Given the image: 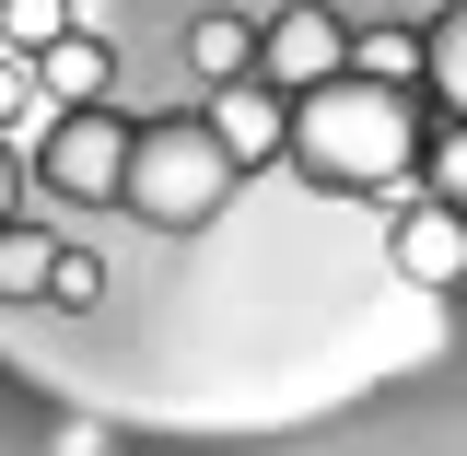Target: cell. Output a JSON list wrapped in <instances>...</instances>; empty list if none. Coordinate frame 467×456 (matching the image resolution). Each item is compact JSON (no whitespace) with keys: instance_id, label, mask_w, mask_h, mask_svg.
Returning <instances> with one entry per match:
<instances>
[{"instance_id":"obj_1","label":"cell","mask_w":467,"mask_h":456,"mask_svg":"<svg viewBox=\"0 0 467 456\" xmlns=\"http://www.w3.org/2000/svg\"><path fill=\"white\" fill-rule=\"evenodd\" d=\"M292 164L316 175V187H339V199H374V187L420 175V117H409L398 82L339 70V82L292 94Z\"/></svg>"},{"instance_id":"obj_2","label":"cell","mask_w":467,"mask_h":456,"mask_svg":"<svg viewBox=\"0 0 467 456\" xmlns=\"http://www.w3.org/2000/svg\"><path fill=\"white\" fill-rule=\"evenodd\" d=\"M234 175H245V164L223 153L211 117H152L140 153H129V199H117V211H140L152 234H199V223L234 199Z\"/></svg>"},{"instance_id":"obj_3","label":"cell","mask_w":467,"mask_h":456,"mask_svg":"<svg viewBox=\"0 0 467 456\" xmlns=\"http://www.w3.org/2000/svg\"><path fill=\"white\" fill-rule=\"evenodd\" d=\"M129 153H140V129L117 106H47L36 187H47L58 211H106V199H129Z\"/></svg>"},{"instance_id":"obj_4","label":"cell","mask_w":467,"mask_h":456,"mask_svg":"<svg viewBox=\"0 0 467 456\" xmlns=\"http://www.w3.org/2000/svg\"><path fill=\"white\" fill-rule=\"evenodd\" d=\"M350 70V24L327 0H281L269 24H257V82H281V94H316V82H339Z\"/></svg>"},{"instance_id":"obj_5","label":"cell","mask_w":467,"mask_h":456,"mask_svg":"<svg viewBox=\"0 0 467 456\" xmlns=\"http://www.w3.org/2000/svg\"><path fill=\"white\" fill-rule=\"evenodd\" d=\"M386 258H398V281L456 292L467 281V211H456V199H409L398 223H386Z\"/></svg>"},{"instance_id":"obj_6","label":"cell","mask_w":467,"mask_h":456,"mask_svg":"<svg viewBox=\"0 0 467 456\" xmlns=\"http://www.w3.org/2000/svg\"><path fill=\"white\" fill-rule=\"evenodd\" d=\"M211 129H223L234 164H281V153H292V94L245 70V82H223V94H211Z\"/></svg>"},{"instance_id":"obj_7","label":"cell","mask_w":467,"mask_h":456,"mask_svg":"<svg viewBox=\"0 0 467 456\" xmlns=\"http://www.w3.org/2000/svg\"><path fill=\"white\" fill-rule=\"evenodd\" d=\"M106 82H117V48L94 36V24H70L47 48V106H106Z\"/></svg>"},{"instance_id":"obj_8","label":"cell","mask_w":467,"mask_h":456,"mask_svg":"<svg viewBox=\"0 0 467 456\" xmlns=\"http://www.w3.org/2000/svg\"><path fill=\"white\" fill-rule=\"evenodd\" d=\"M187 70H199L211 94L245 82V70H257V24H245V12H199V24H187Z\"/></svg>"},{"instance_id":"obj_9","label":"cell","mask_w":467,"mask_h":456,"mask_svg":"<svg viewBox=\"0 0 467 456\" xmlns=\"http://www.w3.org/2000/svg\"><path fill=\"white\" fill-rule=\"evenodd\" d=\"M47 281H58V234L0 223V304H47Z\"/></svg>"},{"instance_id":"obj_10","label":"cell","mask_w":467,"mask_h":456,"mask_svg":"<svg viewBox=\"0 0 467 456\" xmlns=\"http://www.w3.org/2000/svg\"><path fill=\"white\" fill-rule=\"evenodd\" d=\"M420 48H432V70H420V82H432V94L467 117V0H444V12L420 24Z\"/></svg>"},{"instance_id":"obj_11","label":"cell","mask_w":467,"mask_h":456,"mask_svg":"<svg viewBox=\"0 0 467 456\" xmlns=\"http://www.w3.org/2000/svg\"><path fill=\"white\" fill-rule=\"evenodd\" d=\"M70 12H94V0H0V48L12 58H47L70 36Z\"/></svg>"},{"instance_id":"obj_12","label":"cell","mask_w":467,"mask_h":456,"mask_svg":"<svg viewBox=\"0 0 467 456\" xmlns=\"http://www.w3.org/2000/svg\"><path fill=\"white\" fill-rule=\"evenodd\" d=\"M350 70H374V82H420V70H432V48H420V36H409V24H374V36H350Z\"/></svg>"},{"instance_id":"obj_13","label":"cell","mask_w":467,"mask_h":456,"mask_svg":"<svg viewBox=\"0 0 467 456\" xmlns=\"http://www.w3.org/2000/svg\"><path fill=\"white\" fill-rule=\"evenodd\" d=\"M420 175H432V199H456V211H467V117L432 141V153H420Z\"/></svg>"},{"instance_id":"obj_14","label":"cell","mask_w":467,"mask_h":456,"mask_svg":"<svg viewBox=\"0 0 467 456\" xmlns=\"http://www.w3.org/2000/svg\"><path fill=\"white\" fill-rule=\"evenodd\" d=\"M106 292V258L94 246H58V281H47V304H94Z\"/></svg>"},{"instance_id":"obj_15","label":"cell","mask_w":467,"mask_h":456,"mask_svg":"<svg viewBox=\"0 0 467 456\" xmlns=\"http://www.w3.org/2000/svg\"><path fill=\"white\" fill-rule=\"evenodd\" d=\"M36 94H47V70H24V58H12V48H0V129H12V117H24V106H36Z\"/></svg>"},{"instance_id":"obj_16","label":"cell","mask_w":467,"mask_h":456,"mask_svg":"<svg viewBox=\"0 0 467 456\" xmlns=\"http://www.w3.org/2000/svg\"><path fill=\"white\" fill-rule=\"evenodd\" d=\"M58 456H117V445L94 433V421H70V433H58Z\"/></svg>"},{"instance_id":"obj_17","label":"cell","mask_w":467,"mask_h":456,"mask_svg":"<svg viewBox=\"0 0 467 456\" xmlns=\"http://www.w3.org/2000/svg\"><path fill=\"white\" fill-rule=\"evenodd\" d=\"M12 187H24V153L0 141V223H12Z\"/></svg>"}]
</instances>
